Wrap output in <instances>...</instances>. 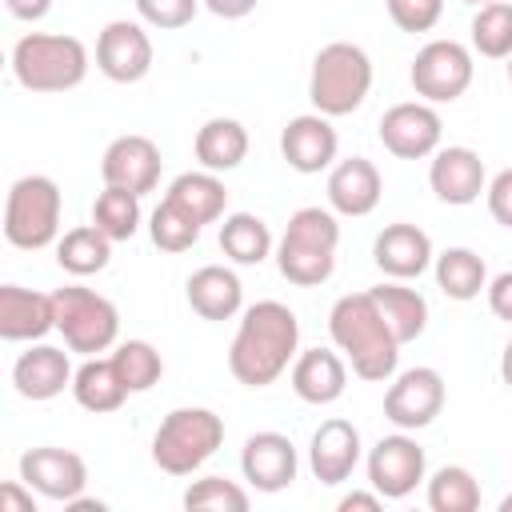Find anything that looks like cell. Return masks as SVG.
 Segmentation results:
<instances>
[{"label":"cell","mask_w":512,"mask_h":512,"mask_svg":"<svg viewBox=\"0 0 512 512\" xmlns=\"http://www.w3.org/2000/svg\"><path fill=\"white\" fill-rule=\"evenodd\" d=\"M248 156V132L240 120L228 116H212L208 124H200L196 132V160L208 172H232L240 168Z\"/></svg>","instance_id":"484cf974"},{"label":"cell","mask_w":512,"mask_h":512,"mask_svg":"<svg viewBox=\"0 0 512 512\" xmlns=\"http://www.w3.org/2000/svg\"><path fill=\"white\" fill-rule=\"evenodd\" d=\"M68 508H72V512H104V500H84V496H76V500H68Z\"/></svg>","instance_id":"7dc6e473"},{"label":"cell","mask_w":512,"mask_h":512,"mask_svg":"<svg viewBox=\"0 0 512 512\" xmlns=\"http://www.w3.org/2000/svg\"><path fill=\"white\" fill-rule=\"evenodd\" d=\"M108 260H112V240L96 224L68 228L56 240V264L64 272H72V276H92V272L108 268Z\"/></svg>","instance_id":"f546056e"},{"label":"cell","mask_w":512,"mask_h":512,"mask_svg":"<svg viewBox=\"0 0 512 512\" xmlns=\"http://www.w3.org/2000/svg\"><path fill=\"white\" fill-rule=\"evenodd\" d=\"M220 248H224V256L236 260V264H260V260L272 252V232H268V224H264L260 216H252V212H232V216H224V224H220Z\"/></svg>","instance_id":"1f68e13d"},{"label":"cell","mask_w":512,"mask_h":512,"mask_svg":"<svg viewBox=\"0 0 512 512\" xmlns=\"http://www.w3.org/2000/svg\"><path fill=\"white\" fill-rule=\"evenodd\" d=\"M52 304H56V328L72 352L96 356V352H108L116 344L120 316H116V304L104 300L100 292L68 284V288L52 292Z\"/></svg>","instance_id":"ba28073f"},{"label":"cell","mask_w":512,"mask_h":512,"mask_svg":"<svg viewBox=\"0 0 512 512\" xmlns=\"http://www.w3.org/2000/svg\"><path fill=\"white\" fill-rule=\"evenodd\" d=\"M380 172L364 156H348L328 172V204L340 216H368L380 204Z\"/></svg>","instance_id":"44dd1931"},{"label":"cell","mask_w":512,"mask_h":512,"mask_svg":"<svg viewBox=\"0 0 512 512\" xmlns=\"http://www.w3.org/2000/svg\"><path fill=\"white\" fill-rule=\"evenodd\" d=\"M0 512H36V504H32V488L24 484H4L0 488Z\"/></svg>","instance_id":"7bdbcfd3"},{"label":"cell","mask_w":512,"mask_h":512,"mask_svg":"<svg viewBox=\"0 0 512 512\" xmlns=\"http://www.w3.org/2000/svg\"><path fill=\"white\" fill-rule=\"evenodd\" d=\"M96 68L116 84H136L152 68V40L136 20H112L96 36Z\"/></svg>","instance_id":"8fae6325"},{"label":"cell","mask_w":512,"mask_h":512,"mask_svg":"<svg viewBox=\"0 0 512 512\" xmlns=\"http://www.w3.org/2000/svg\"><path fill=\"white\" fill-rule=\"evenodd\" d=\"M12 384L24 400H52L64 392V384H72V364H68L64 348L36 344V348L20 352V360L12 364Z\"/></svg>","instance_id":"603a6c76"},{"label":"cell","mask_w":512,"mask_h":512,"mask_svg":"<svg viewBox=\"0 0 512 512\" xmlns=\"http://www.w3.org/2000/svg\"><path fill=\"white\" fill-rule=\"evenodd\" d=\"M440 408H444V376L436 368H408L384 392V416L404 432L428 428L440 416Z\"/></svg>","instance_id":"30bf717a"},{"label":"cell","mask_w":512,"mask_h":512,"mask_svg":"<svg viewBox=\"0 0 512 512\" xmlns=\"http://www.w3.org/2000/svg\"><path fill=\"white\" fill-rule=\"evenodd\" d=\"M220 444L224 420L212 408H172L152 436V460L168 476H192Z\"/></svg>","instance_id":"8992f818"},{"label":"cell","mask_w":512,"mask_h":512,"mask_svg":"<svg viewBox=\"0 0 512 512\" xmlns=\"http://www.w3.org/2000/svg\"><path fill=\"white\" fill-rule=\"evenodd\" d=\"M60 232V188L48 176H20L8 188L4 204V236L12 248L36 252L48 248Z\"/></svg>","instance_id":"52a82bcc"},{"label":"cell","mask_w":512,"mask_h":512,"mask_svg":"<svg viewBox=\"0 0 512 512\" xmlns=\"http://www.w3.org/2000/svg\"><path fill=\"white\" fill-rule=\"evenodd\" d=\"M500 512H512V496H504V500H500Z\"/></svg>","instance_id":"681fc988"},{"label":"cell","mask_w":512,"mask_h":512,"mask_svg":"<svg viewBox=\"0 0 512 512\" xmlns=\"http://www.w3.org/2000/svg\"><path fill=\"white\" fill-rule=\"evenodd\" d=\"M20 480L28 488H36L40 496L68 504V500H76L84 492L88 468L68 448H32V452L20 456Z\"/></svg>","instance_id":"5bb4252c"},{"label":"cell","mask_w":512,"mask_h":512,"mask_svg":"<svg viewBox=\"0 0 512 512\" xmlns=\"http://www.w3.org/2000/svg\"><path fill=\"white\" fill-rule=\"evenodd\" d=\"M188 304L204 320H232L244 304V284L232 268L204 264L188 276Z\"/></svg>","instance_id":"d4e9b609"},{"label":"cell","mask_w":512,"mask_h":512,"mask_svg":"<svg viewBox=\"0 0 512 512\" xmlns=\"http://www.w3.org/2000/svg\"><path fill=\"white\" fill-rule=\"evenodd\" d=\"M344 384H348V368L328 348H308L292 360V392L304 404H332L344 396Z\"/></svg>","instance_id":"cb8c5ba5"},{"label":"cell","mask_w":512,"mask_h":512,"mask_svg":"<svg viewBox=\"0 0 512 512\" xmlns=\"http://www.w3.org/2000/svg\"><path fill=\"white\" fill-rule=\"evenodd\" d=\"M368 292H372L376 308L384 312V320H388V328L396 332L400 344H408V340H416V336L424 332V324H428V300H424L416 288H404V284H376V288H368Z\"/></svg>","instance_id":"f1b7e54d"},{"label":"cell","mask_w":512,"mask_h":512,"mask_svg":"<svg viewBox=\"0 0 512 512\" xmlns=\"http://www.w3.org/2000/svg\"><path fill=\"white\" fill-rule=\"evenodd\" d=\"M328 332L336 348L348 356L360 380H388L400 360V340L376 308L372 292H348L328 312Z\"/></svg>","instance_id":"7a4b0ae2"},{"label":"cell","mask_w":512,"mask_h":512,"mask_svg":"<svg viewBox=\"0 0 512 512\" xmlns=\"http://www.w3.org/2000/svg\"><path fill=\"white\" fill-rule=\"evenodd\" d=\"M508 60H512V56H508ZM508 80H512V64H508Z\"/></svg>","instance_id":"816d5d0a"},{"label":"cell","mask_w":512,"mask_h":512,"mask_svg":"<svg viewBox=\"0 0 512 512\" xmlns=\"http://www.w3.org/2000/svg\"><path fill=\"white\" fill-rule=\"evenodd\" d=\"M428 184H432V192H436L444 204L464 208V204L480 200V192H484V160H480L472 148H464V144L440 148V152L432 156Z\"/></svg>","instance_id":"d6986e66"},{"label":"cell","mask_w":512,"mask_h":512,"mask_svg":"<svg viewBox=\"0 0 512 512\" xmlns=\"http://www.w3.org/2000/svg\"><path fill=\"white\" fill-rule=\"evenodd\" d=\"M92 224L108 236V240H132V232L140 228V196L104 184V192L92 204Z\"/></svg>","instance_id":"836d02e7"},{"label":"cell","mask_w":512,"mask_h":512,"mask_svg":"<svg viewBox=\"0 0 512 512\" xmlns=\"http://www.w3.org/2000/svg\"><path fill=\"white\" fill-rule=\"evenodd\" d=\"M184 508H196V512H244L248 508V492L236 480L204 476L184 492Z\"/></svg>","instance_id":"74e56055"},{"label":"cell","mask_w":512,"mask_h":512,"mask_svg":"<svg viewBox=\"0 0 512 512\" xmlns=\"http://www.w3.org/2000/svg\"><path fill=\"white\" fill-rule=\"evenodd\" d=\"M380 500H384V496H380L376 488H372V492H348V496L340 500V512H352V508H360V512H376Z\"/></svg>","instance_id":"bcb514c9"},{"label":"cell","mask_w":512,"mask_h":512,"mask_svg":"<svg viewBox=\"0 0 512 512\" xmlns=\"http://www.w3.org/2000/svg\"><path fill=\"white\" fill-rule=\"evenodd\" d=\"M160 148L148 140V136H120L108 144L104 160H100V176L104 184L112 188H124V192H152L160 184Z\"/></svg>","instance_id":"9a60e30c"},{"label":"cell","mask_w":512,"mask_h":512,"mask_svg":"<svg viewBox=\"0 0 512 512\" xmlns=\"http://www.w3.org/2000/svg\"><path fill=\"white\" fill-rule=\"evenodd\" d=\"M412 88L432 104H448L472 84V52L456 40H432L412 60Z\"/></svg>","instance_id":"9c48e42d"},{"label":"cell","mask_w":512,"mask_h":512,"mask_svg":"<svg viewBox=\"0 0 512 512\" xmlns=\"http://www.w3.org/2000/svg\"><path fill=\"white\" fill-rule=\"evenodd\" d=\"M204 8L212 16H220V20H240V16H248L256 8V0H204Z\"/></svg>","instance_id":"ee69618b"},{"label":"cell","mask_w":512,"mask_h":512,"mask_svg":"<svg viewBox=\"0 0 512 512\" xmlns=\"http://www.w3.org/2000/svg\"><path fill=\"white\" fill-rule=\"evenodd\" d=\"M372 260L384 276L412 280L432 264V240L416 224H388L372 244Z\"/></svg>","instance_id":"ffe728a7"},{"label":"cell","mask_w":512,"mask_h":512,"mask_svg":"<svg viewBox=\"0 0 512 512\" xmlns=\"http://www.w3.org/2000/svg\"><path fill=\"white\" fill-rule=\"evenodd\" d=\"M336 148H340L336 128H332L328 116H320V112H308V116L288 120V128H284V136H280V152H284L288 168L308 172V176H312V172H324V168L336 160Z\"/></svg>","instance_id":"e0dca14e"},{"label":"cell","mask_w":512,"mask_h":512,"mask_svg":"<svg viewBox=\"0 0 512 512\" xmlns=\"http://www.w3.org/2000/svg\"><path fill=\"white\" fill-rule=\"evenodd\" d=\"M240 468L256 492H280L296 480V448L280 432H256L244 440Z\"/></svg>","instance_id":"2e32d148"},{"label":"cell","mask_w":512,"mask_h":512,"mask_svg":"<svg viewBox=\"0 0 512 512\" xmlns=\"http://www.w3.org/2000/svg\"><path fill=\"white\" fill-rule=\"evenodd\" d=\"M168 200L180 208V212H188L200 228L204 224H212V220H220L224 216V204H228V188L216 180V172H184V176H176L172 184H168Z\"/></svg>","instance_id":"4316f807"},{"label":"cell","mask_w":512,"mask_h":512,"mask_svg":"<svg viewBox=\"0 0 512 512\" xmlns=\"http://www.w3.org/2000/svg\"><path fill=\"white\" fill-rule=\"evenodd\" d=\"M436 284L452 300H476L488 288V268L472 248H448L436 256Z\"/></svg>","instance_id":"4dcf8cb0"},{"label":"cell","mask_w":512,"mask_h":512,"mask_svg":"<svg viewBox=\"0 0 512 512\" xmlns=\"http://www.w3.org/2000/svg\"><path fill=\"white\" fill-rule=\"evenodd\" d=\"M488 304H492V312H496L500 320L512 324V272H500V276L488 284Z\"/></svg>","instance_id":"b9f144b4"},{"label":"cell","mask_w":512,"mask_h":512,"mask_svg":"<svg viewBox=\"0 0 512 512\" xmlns=\"http://www.w3.org/2000/svg\"><path fill=\"white\" fill-rule=\"evenodd\" d=\"M372 88V60L360 44L336 40L324 44L312 60V80H308V100L316 104L320 116H348L364 104Z\"/></svg>","instance_id":"5b68a950"},{"label":"cell","mask_w":512,"mask_h":512,"mask_svg":"<svg viewBox=\"0 0 512 512\" xmlns=\"http://www.w3.org/2000/svg\"><path fill=\"white\" fill-rule=\"evenodd\" d=\"M380 144L400 160H424L440 148V116L432 104H392L380 116Z\"/></svg>","instance_id":"7c38bea8"},{"label":"cell","mask_w":512,"mask_h":512,"mask_svg":"<svg viewBox=\"0 0 512 512\" xmlns=\"http://www.w3.org/2000/svg\"><path fill=\"white\" fill-rule=\"evenodd\" d=\"M464 4H480V8H484V4H492V0H464Z\"/></svg>","instance_id":"f907efd6"},{"label":"cell","mask_w":512,"mask_h":512,"mask_svg":"<svg viewBox=\"0 0 512 512\" xmlns=\"http://www.w3.org/2000/svg\"><path fill=\"white\" fill-rule=\"evenodd\" d=\"M336 244H340L336 216L328 208H300V212H292V220L280 236L276 268L288 284L316 288L336 268Z\"/></svg>","instance_id":"3957f363"},{"label":"cell","mask_w":512,"mask_h":512,"mask_svg":"<svg viewBox=\"0 0 512 512\" xmlns=\"http://www.w3.org/2000/svg\"><path fill=\"white\" fill-rule=\"evenodd\" d=\"M484 192H488V212H492V220L504 224V228H512V168L496 172Z\"/></svg>","instance_id":"60d3db41"},{"label":"cell","mask_w":512,"mask_h":512,"mask_svg":"<svg viewBox=\"0 0 512 512\" xmlns=\"http://www.w3.org/2000/svg\"><path fill=\"white\" fill-rule=\"evenodd\" d=\"M444 0H388V16L400 32H428L436 28Z\"/></svg>","instance_id":"f35d334b"},{"label":"cell","mask_w":512,"mask_h":512,"mask_svg":"<svg viewBox=\"0 0 512 512\" xmlns=\"http://www.w3.org/2000/svg\"><path fill=\"white\" fill-rule=\"evenodd\" d=\"M8 4V12L16 16V20H40V16H48V8H52V0H4Z\"/></svg>","instance_id":"f6af8a7d"},{"label":"cell","mask_w":512,"mask_h":512,"mask_svg":"<svg viewBox=\"0 0 512 512\" xmlns=\"http://www.w3.org/2000/svg\"><path fill=\"white\" fill-rule=\"evenodd\" d=\"M500 376H504V384L512 388V340H508V348H504V356H500Z\"/></svg>","instance_id":"c3c4849f"},{"label":"cell","mask_w":512,"mask_h":512,"mask_svg":"<svg viewBox=\"0 0 512 512\" xmlns=\"http://www.w3.org/2000/svg\"><path fill=\"white\" fill-rule=\"evenodd\" d=\"M112 364H116V372H120L128 392H148L164 376V360L148 340H124L112 352Z\"/></svg>","instance_id":"d590c367"},{"label":"cell","mask_w":512,"mask_h":512,"mask_svg":"<svg viewBox=\"0 0 512 512\" xmlns=\"http://www.w3.org/2000/svg\"><path fill=\"white\" fill-rule=\"evenodd\" d=\"M148 232H152V244H156L160 252H188V248L200 240V224H196L188 212H180L168 196L156 204Z\"/></svg>","instance_id":"8d00e7d4"},{"label":"cell","mask_w":512,"mask_h":512,"mask_svg":"<svg viewBox=\"0 0 512 512\" xmlns=\"http://www.w3.org/2000/svg\"><path fill=\"white\" fill-rule=\"evenodd\" d=\"M56 328V304L44 292L0 284V336L4 340H40Z\"/></svg>","instance_id":"7402d4cb"},{"label":"cell","mask_w":512,"mask_h":512,"mask_svg":"<svg viewBox=\"0 0 512 512\" xmlns=\"http://www.w3.org/2000/svg\"><path fill=\"white\" fill-rule=\"evenodd\" d=\"M296 344H300L296 312L280 300H260L244 312V320L232 336L228 368L240 384L268 388L296 360Z\"/></svg>","instance_id":"6da1fadb"},{"label":"cell","mask_w":512,"mask_h":512,"mask_svg":"<svg viewBox=\"0 0 512 512\" xmlns=\"http://www.w3.org/2000/svg\"><path fill=\"white\" fill-rule=\"evenodd\" d=\"M472 48L488 60L512 56V4L492 0L472 16Z\"/></svg>","instance_id":"e575fe53"},{"label":"cell","mask_w":512,"mask_h":512,"mask_svg":"<svg viewBox=\"0 0 512 512\" xmlns=\"http://www.w3.org/2000/svg\"><path fill=\"white\" fill-rule=\"evenodd\" d=\"M308 464H312V476L320 484H344L352 476V468L360 464V432L348 420H340V416L324 420L312 432Z\"/></svg>","instance_id":"ac0fdd59"},{"label":"cell","mask_w":512,"mask_h":512,"mask_svg":"<svg viewBox=\"0 0 512 512\" xmlns=\"http://www.w3.org/2000/svg\"><path fill=\"white\" fill-rule=\"evenodd\" d=\"M12 72L28 92H68L88 76V48L76 36L28 32L12 48Z\"/></svg>","instance_id":"277c9868"},{"label":"cell","mask_w":512,"mask_h":512,"mask_svg":"<svg viewBox=\"0 0 512 512\" xmlns=\"http://www.w3.org/2000/svg\"><path fill=\"white\" fill-rule=\"evenodd\" d=\"M72 396H76V404L88 408V412H116V408L124 404L128 388H124V380H120L112 356H108V360H96V356H92V360H84V364L72 372Z\"/></svg>","instance_id":"83f0119b"},{"label":"cell","mask_w":512,"mask_h":512,"mask_svg":"<svg viewBox=\"0 0 512 512\" xmlns=\"http://www.w3.org/2000/svg\"><path fill=\"white\" fill-rule=\"evenodd\" d=\"M428 508L432 512H476L480 508V484L468 468L444 464L428 480Z\"/></svg>","instance_id":"d6a6232c"},{"label":"cell","mask_w":512,"mask_h":512,"mask_svg":"<svg viewBox=\"0 0 512 512\" xmlns=\"http://www.w3.org/2000/svg\"><path fill=\"white\" fill-rule=\"evenodd\" d=\"M136 12H140L144 24L172 32V28H184L196 16V0H136Z\"/></svg>","instance_id":"ab89813d"},{"label":"cell","mask_w":512,"mask_h":512,"mask_svg":"<svg viewBox=\"0 0 512 512\" xmlns=\"http://www.w3.org/2000/svg\"><path fill=\"white\" fill-rule=\"evenodd\" d=\"M420 480H424V448L412 436L400 432V436L376 440V448L368 452V484L384 500L408 496Z\"/></svg>","instance_id":"4fadbf2b"}]
</instances>
